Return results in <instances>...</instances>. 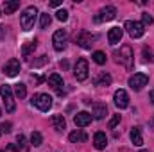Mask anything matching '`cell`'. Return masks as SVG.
Masks as SVG:
<instances>
[{"label": "cell", "instance_id": "41", "mask_svg": "<svg viewBox=\"0 0 154 152\" xmlns=\"http://www.w3.org/2000/svg\"><path fill=\"white\" fill-rule=\"evenodd\" d=\"M0 134H2V131H0Z\"/></svg>", "mask_w": 154, "mask_h": 152}, {"label": "cell", "instance_id": "42", "mask_svg": "<svg viewBox=\"0 0 154 152\" xmlns=\"http://www.w3.org/2000/svg\"><path fill=\"white\" fill-rule=\"evenodd\" d=\"M0 152H4V150H0Z\"/></svg>", "mask_w": 154, "mask_h": 152}, {"label": "cell", "instance_id": "21", "mask_svg": "<svg viewBox=\"0 0 154 152\" xmlns=\"http://www.w3.org/2000/svg\"><path fill=\"white\" fill-rule=\"evenodd\" d=\"M68 140L72 141V143H79V141H86V134L81 131V129H77L74 132H70L68 134Z\"/></svg>", "mask_w": 154, "mask_h": 152}, {"label": "cell", "instance_id": "5", "mask_svg": "<svg viewBox=\"0 0 154 152\" xmlns=\"http://www.w3.org/2000/svg\"><path fill=\"white\" fill-rule=\"evenodd\" d=\"M124 29L127 31V34H129L131 38H134V39L142 38V36L145 34V27H143V23H142V22H134V20H127V22L124 23Z\"/></svg>", "mask_w": 154, "mask_h": 152}, {"label": "cell", "instance_id": "12", "mask_svg": "<svg viewBox=\"0 0 154 152\" xmlns=\"http://www.w3.org/2000/svg\"><path fill=\"white\" fill-rule=\"evenodd\" d=\"M2 72H4V75H7V77L18 75V72H20V61H18V59H9V61L4 65Z\"/></svg>", "mask_w": 154, "mask_h": 152}, {"label": "cell", "instance_id": "2", "mask_svg": "<svg viewBox=\"0 0 154 152\" xmlns=\"http://www.w3.org/2000/svg\"><path fill=\"white\" fill-rule=\"evenodd\" d=\"M116 61L120 65L125 66V70H133V63H134V56H133V48L129 45H124L120 48V52L116 54Z\"/></svg>", "mask_w": 154, "mask_h": 152}, {"label": "cell", "instance_id": "33", "mask_svg": "<svg viewBox=\"0 0 154 152\" xmlns=\"http://www.w3.org/2000/svg\"><path fill=\"white\" fill-rule=\"evenodd\" d=\"M143 56H145V61H152V52L151 50L143 48Z\"/></svg>", "mask_w": 154, "mask_h": 152}, {"label": "cell", "instance_id": "26", "mask_svg": "<svg viewBox=\"0 0 154 152\" xmlns=\"http://www.w3.org/2000/svg\"><path fill=\"white\" fill-rule=\"evenodd\" d=\"M41 143H43V136H41V132H38V131H32V134H31V145L39 147Z\"/></svg>", "mask_w": 154, "mask_h": 152}, {"label": "cell", "instance_id": "31", "mask_svg": "<svg viewBox=\"0 0 154 152\" xmlns=\"http://www.w3.org/2000/svg\"><path fill=\"white\" fill-rule=\"evenodd\" d=\"M118 123H120V114H115V116L111 118V122H109V129H115Z\"/></svg>", "mask_w": 154, "mask_h": 152}, {"label": "cell", "instance_id": "16", "mask_svg": "<svg viewBox=\"0 0 154 152\" xmlns=\"http://www.w3.org/2000/svg\"><path fill=\"white\" fill-rule=\"evenodd\" d=\"M122 36H124V29H120V27H111L109 32H108V41H109V45L120 43Z\"/></svg>", "mask_w": 154, "mask_h": 152}, {"label": "cell", "instance_id": "15", "mask_svg": "<svg viewBox=\"0 0 154 152\" xmlns=\"http://www.w3.org/2000/svg\"><path fill=\"white\" fill-rule=\"evenodd\" d=\"M47 81H48V86H50V88H54L59 95H63V90H61V88H63V77L59 75V74H52Z\"/></svg>", "mask_w": 154, "mask_h": 152}, {"label": "cell", "instance_id": "13", "mask_svg": "<svg viewBox=\"0 0 154 152\" xmlns=\"http://www.w3.org/2000/svg\"><path fill=\"white\" fill-rule=\"evenodd\" d=\"M74 123H75L77 127H86V125H90V123H91V114L88 113V111L77 113L75 116H74Z\"/></svg>", "mask_w": 154, "mask_h": 152}, {"label": "cell", "instance_id": "32", "mask_svg": "<svg viewBox=\"0 0 154 152\" xmlns=\"http://www.w3.org/2000/svg\"><path fill=\"white\" fill-rule=\"evenodd\" d=\"M16 141H18V147L22 149V147L25 145V136H23V134H18V138H16Z\"/></svg>", "mask_w": 154, "mask_h": 152}, {"label": "cell", "instance_id": "25", "mask_svg": "<svg viewBox=\"0 0 154 152\" xmlns=\"http://www.w3.org/2000/svg\"><path fill=\"white\" fill-rule=\"evenodd\" d=\"M14 95H16L18 99H25V95H27V86H25L23 82L14 84Z\"/></svg>", "mask_w": 154, "mask_h": 152}, {"label": "cell", "instance_id": "35", "mask_svg": "<svg viewBox=\"0 0 154 152\" xmlns=\"http://www.w3.org/2000/svg\"><path fill=\"white\" fill-rule=\"evenodd\" d=\"M48 5L50 7H59L61 5V0H52V2H48Z\"/></svg>", "mask_w": 154, "mask_h": 152}, {"label": "cell", "instance_id": "22", "mask_svg": "<svg viewBox=\"0 0 154 152\" xmlns=\"http://www.w3.org/2000/svg\"><path fill=\"white\" fill-rule=\"evenodd\" d=\"M109 84H111V75L106 74V72H102L95 79V86H109Z\"/></svg>", "mask_w": 154, "mask_h": 152}, {"label": "cell", "instance_id": "20", "mask_svg": "<svg viewBox=\"0 0 154 152\" xmlns=\"http://www.w3.org/2000/svg\"><path fill=\"white\" fill-rule=\"evenodd\" d=\"M36 45H38V43H36V39H31V41H27V43L22 47V56H23V57H29V56H31V54L36 50Z\"/></svg>", "mask_w": 154, "mask_h": 152}, {"label": "cell", "instance_id": "23", "mask_svg": "<svg viewBox=\"0 0 154 152\" xmlns=\"http://www.w3.org/2000/svg\"><path fill=\"white\" fill-rule=\"evenodd\" d=\"M18 7H20V2H18V0H13V2H4V13H5V14H13Z\"/></svg>", "mask_w": 154, "mask_h": 152}, {"label": "cell", "instance_id": "19", "mask_svg": "<svg viewBox=\"0 0 154 152\" xmlns=\"http://www.w3.org/2000/svg\"><path fill=\"white\" fill-rule=\"evenodd\" d=\"M129 136H131V141H133L136 147H142V145H143V138H142V131H140V127H133Z\"/></svg>", "mask_w": 154, "mask_h": 152}, {"label": "cell", "instance_id": "30", "mask_svg": "<svg viewBox=\"0 0 154 152\" xmlns=\"http://www.w3.org/2000/svg\"><path fill=\"white\" fill-rule=\"evenodd\" d=\"M11 127H13L11 122H4V123L0 125V131H2V132H11Z\"/></svg>", "mask_w": 154, "mask_h": 152}, {"label": "cell", "instance_id": "27", "mask_svg": "<svg viewBox=\"0 0 154 152\" xmlns=\"http://www.w3.org/2000/svg\"><path fill=\"white\" fill-rule=\"evenodd\" d=\"M91 59H93V61H95L97 65H106V54H104V52H100V50L93 52Z\"/></svg>", "mask_w": 154, "mask_h": 152}, {"label": "cell", "instance_id": "7", "mask_svg": "<svg viewBox=\"0 0 154 152\" xmlns=\"http://www.w3.org/2000/svg\"><path fill=\"white\" fill-rule=\"evenodd\" d=\"M95 41H97V34H91V32H88V31H82V32L75 38L77 45H79L81 48H86V50H90V48L95 45Z\"/></svg>", "mask_w": 154, "mask_h": 152}, {"label": "cell", "instance_id": "36", "mask_svg": "<svg viewBox=\"0 0 154 152\" xmlns=\"http://www.w3.org/2000/svg\"><path fill=\"white\" fill-rule=\"evenodd\" d=\"M9 150H13V152H20V147H18V145H14V143H11V145H9Z\"/></svg>", "mask_w": 154, "mask_h": 152}, {"label": "cell", "instance_id": "37", "mask_svg": "<svg viewBox=\"0 0 154 152\" xmlns=\"http://www.w3.org/2000/svg\"><path fill=\"white\" fill-rule=\"evenodd\" d=\"M149 100L154 104V90H152V91H149Z\"/></svg>", "mask_w": 154, "mask_h": 152}, {"label": "cell", "instance_id": "9", "mask_svg": "<svg viewBox=\"0 0 154 152\" xmlns=\"http://www.w3.org/2000/svg\"><path fill=\"white\" fill-rule=\"evenodd\" d=\"M74 75H75L77 81H86L88 75H90V70H88V61L84 59V57H81V59H77L75 66H74Z\"/></svg>", "mask_w": 154, "mask_h": 152}, {"label": "cell", "instance_id": "14", "mask_svg": "<svg viewBox=\"0 0 154 152\" xmlns=\"http://www.w3.org/2000/svg\"><path fill=\"white\" fill-rule=\"evenodd\" d=\"M50 125L57 131V132H63L66 129V122L63 118V114H52L50 116Z\"/></svg>", "mask_w": 154, "mask_h": 152}, {"label": "cell", "instance_id": "10", "mask_svg": "<svg viewBox=\"0 0 154 152\" xmlns=\"http://www.w3.org/2000/svg\"><path fill=\"white\" fill-rule=\"evenodd\" d=\"M147 82H149V75H145V74H134L129 77V86L134 91H140L143 86H147Z\"/></svg>", "mask_w": 154, "mask_h": 152}, {"label": "cell", "instance_id": "24", "mask_svg": "<svg viewBox=\"0 0 154 152\" xmlns=\"http://www.w3.org/2000/svg\"><path fill=\"white\" fill-rule=\"evenodd\" d=\"M52 23V16L48 13H41L39 14V27L41 29H48V25Z\"/></svg>", "mask_w": 154, "mask_h": 152}, {"label": "cell", "instance_id": "28", "mask_svg": "<svg viewBox=\"0 0 154 152\" xmlns=\"http://www.w3.org/2000/svg\"><path fill=\"white\" fill-rule=\"evenodd\" d=\"M56 18H57L59 22H66V20H68V11H66V9H59V11L56 13Z\"/></svg>", "mask_w": 154, "mask_h": 152}, {"label": "cell", "instance_id": "4", "mask_svg": "<svg viewBox=\"0 0 154 152\" xmlns=\"http://www.w3.org/2000/svg\"><path fill=\"white\" fill-rule=\"evenodd\" d=\"M31 102H32L34 108H38L39 111H43V113H47L52 108V97L48 93H36Z\"/></svg>", "mask_w": 154, "mask_h": 152}, {"label": "cell", "instance_id": "11", "mask_svg": "<svg viewBox=\"0 0 154 152\" xmlns=\"http://www.w3.org/2000/svg\"><path fill=\"white\" fill-rule=\"evenodd\" d=\"M113 100H115V106L118 109H125L129 106V95L125 90H116L113 95Z\"/></svg>", "mask_w": 154, "mask_h": 152}, {"label": "cell", "instance_id": "18", "mask_svg": "<svg viewBox=\"0 0 154 152\" xmlns=\"http://www.w3.org/2000/svg\"><path fill=\"white\" fill-rule=\"evenodd\" d=\"M93 145H95L97 150H104L106 145H108L106 134H104V132H95V136H93Z\"/></svg>", "mask_w": 154, "mask_h": 152}, {"label": "cell", "instance_id": "1", "mask_svg": "<svg viewBox=\"0 0 154 152\" xmlns=\"http://www.w3.org/2000/svg\"><path fill=\"white\" fill-rule=\"evenodd\" d=\"M38 9H36V5H29V7H25L23 11H22V14H20V25H22V31H25V32H29L32 27H34V23H36V16H38Z\"/></svg>", "mask_w": 154, "mask_h": 152}, {"label": "cell", "instance_id": "6", "mask_svg": "<svg viewBox=\"0 0 154 152\" xmlns=\"http://www.w3.org/2000/svg\"><path fill=\"white\" fill-rule=\"evenodd\" d=\"M116 16V9L113 5H106V7H102L95 16H93V22L95 23H102V22H111L113 18Z\"/></svg>", "mask_w": 154, "mask_h": 152}, {"label": "cell", "instance_id": "17", "mask_svg": "<svg viewBox=\"0 0 154 152\" xmlns=\"http://www.w3.org/2000/svg\"><path fill=\"white\" fill-rule=\"evenodd\" d=\"M91 111H93V118L102 120V118L108 114V106H106V104H102V102H95V104H93V108H91Z\"/></svg>", "mask_w": 154, "mask_h": 152}, {"label": "cell", "instance_id": "38", "mask_svg": "<svg viewBox=\"0 0 154 152\" xmlns=\"http://www.w3.org/2000/svg\"><path fill=\"white\" fill-rule=\"evenodd\" d=\"M61 68H65V70H66V68H68V63H66V61H61Z\"/></svg>", "mask_w": 154, "mask_h": 152}, {"label": "cell", "instance_id": "3", "mask_svg": "<svg viewBox=\"0 0 154 152\" xmlns=\"http://www.w3.org/2000/svg\"><path fill=\"white\" fill-rule=\"evenodd\" d=\"M0 95H2V100H4L5 111H7V113H13V111L16 109L14 97H13V88H11L9 84H2V86H0Z\"/></svg>", "mask_w": 154, "mask_h": 152}, {"label": "cell", "instance_id": "39", "mask_svg": "<svg viewBox=\"0 0 154 152\" xmlns=\"http://www.w3.org/2000/svg\"><path fill=\"white\" fill-rule=\"evenodd\" d=\"M140 152H149V150H140Z\"/></svg>", "mask_w": 154, "mask_h": 152}, {"label": "cell", "instance_id": "34", "mask_svg": "<svg viewBox=\"0 0 154 152\" xmlns=\"http://www.w3.org/2000/svg\"><path fill=\"white\" fill-rule=\"evenodd\" d=\"M45 61H47V56H41V59H39V61H34L32 65H34V66H41V65H43Z\"/></svg>", "mask_w": 154, "mask_h": 152}, {"label": "cell", "instance_id": "29", "mask_svg": "<svg viewBox=\"0 0 154 152\" xmlns=\"http://www.w3.org/2000/svg\"><path fill=\"white\" fill-rule=\"evenodd\" d=\"M152 22H154V18L149 13H143V14H142V23H143V27H145V25H151Z\"/></svg>", "mask_w": 154, "mask_h": 152}, {"label": "cell", "instance_id": "40", "mask_svg": "<svg viewBox=\"0 0 154 152\" xmlns=\"http://www.w3.org/2000/svg\"><path fill=\"white\" fill-rule=\"evenodd\" d=\"M0 114H2V109H0Z\"/></svg>", "mask_w": 154, "mask_h": 152}, {"label": "cell", "instance_id": "8", "mask_svg": "<svg viewBox=\"0 0 154 152\" xmlns=\"http://www.w3.org/2000/svg\"><path fill=\"white\" fill-rule=\"evenodd\" d=\"M52 45H54V50H57V52H63V50L66 48V45H68V36H66V32H65L63 29H59V31L54 32V36H52Z\"/></svg>", "mask_w": 154, "mask_h": 152}]
</instances>
